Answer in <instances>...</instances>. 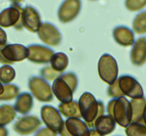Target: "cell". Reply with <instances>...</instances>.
<instances>
[{"label":"cell","instance_id":"1","mask_svg":"<svg viewBox=\"0 0 146 136\" xmlns=\"http://www.w3.org/2000/svg\"><path fill=\"white\" fill-rule=\"evenodd\" d=\"M81 118L84 120L88 127L92 128L94 122L99 116L104 114V104L101 101L96 100L94 95L89 92H85L78 101Z\"/></svg>","mask_w":146,"mask_h":136},{"label":"cell","instance_id":"37","mask_svg":"<svg viewBox=\"0 0 146 136\" xmlns=\"http://www.w3.org/2000/svg\"><path fill=\"white\" fill-rule=\"evenodd\" d=\"M9 1L12 3L13 5H20V4H21L24 0H9Z\"/></svg>","mask_w":146,"mask_h":136},{"label":"cell","instance_id":"8","mask_svg":"<svg viewBox=\"0 0 146 136\" xmlns=\"http://www.w3.org/2000/svg\"><path fill=\"white\" fill-rule=\"evenodd\" d=\"M118 82L120 89L124 96L132 99H140L144 96L142 86L133 76L128 75H121L118 79Z\"/></svg>","mask_w":146,"mask_h":136},{"label":"cell","instance_id":"4","mask_svg":"<svg viewBox=\"0 0 146 136\" xmlns=\"http://www.w3.org/2000/svg\"><path fill=\"white\" fill-rule=\"evenodd\" d=\"M98 72L104 82L113 84L118 79V67L115 58L110 54H104L98 61Z\"/></svg>","mask_w":146,"mask_h":136},{"label":"cell","instance_id":"18","mask_svg":"<svg viewBox=\"0 0 146 136\" xmlns=\"http://www.w3.org/2000/svg\"><path fill=\"white\" fill-rule=\"evenodd\" d=\"M116 126L115 119L108 114L99 116L94 122V128L101 135L106 136L114 131Z\"/></svg>","mask_w":146,"mask_h":136},{"label":"cell","instance_id":"7","mask_svg":"<svg viewBox=\"0 0 146 136\" xmlns=\"http://www.w3.org/2000/svg\"><path fill=\"white\" fill-rule=\"evenodd\" d=\"M42 121L34 115H24L19 118L13 125V129L17 134L25 136L36 133L40 129Z\"/></svg>","mask_w":146,"mask_h":136},{"label":"cell","instance_id":"39","mask_svg":"<svg viewBox=\"0 0 146 136\" xmlns=\"http://www.w3.org/2000/svg\"><path fill=\"white\" fill-rule=\"evenodd\" d=\"M143 124L146 126V106L145 107V110H144L143 113Z\"/></svg>","mask_w":146,"mask_h":136},{"label":"cell","instance_id":"35","mask_svg":"<svg viewBox=\"0 0 146 136\" xmlns=\"http://www.w3.org/2000/svg\"><path fill=\"white\" fill-rule=\"evenodd\" d=\"M90 136H104L100 135L98 132L96 130V129L94 128H90Z\"/></svg>","mask_w":146,"mask_h":136},{"label":"cell","instance_id":"24","mask_svg":"<svg viewBox=\"0 0 146 136\" xmlns=\"http://www.w3.org/2000/svg\"><path fill=\"white\" fill-rule=\"evenodd\" d=\"M133 30L137 34L146 33V10L135 16L133 21Z\"/></svg>","mask_w":146,"mask_h":136},{"label":"cell","instance_id":"32","mask_svg":"<svg viewBox=\"0 0 146 136\" xmlns=\"http://www.w3.org/2000/svg\"><path fill=\"white\" fill-rule=\"evenodd\" d=\"M34 136H57V133L47 127L41 128L35 133Z\"/></svg>","mask_w":146,"mask_h":136},{"label":"cell","instance_id":"9","mask_svg":"<svg viewBox=\"0 0 146 136\" xmlns=\"http://www.w3.org/2000/svg\"><path fill=\"white\" fill-rule=\"evenodd\" d=\"M21 9L20 5H11L0 12V26L9 28L14 26L17 30L22 29L21 26Z\"/></svg>","mask_w":146,"mask_h":136},{"label":"cell","instance_id":"17","mask_svg":"<svg viewBox=\"0 0 146 136\" xmlns=\"http://www.w3.org/2000/svg\"><path fill=\"white\" fill-rule=\"evenodd\" d=\"M113 37L121 46H131L135 42V35L132 30L125 26H118L113 31Z\"/></svg>","mask_w":146,"mask_h":136},{"label":"cell","instance_id":"19","mask_svg":"<svg viewBox=\"0 0 146 136\" xmlns=\"http://www.w3.org/2000/svg\"><path fill=\"white\" fill-rule=\"evenodd\" d=\"M34 106V99L29 92H22L17 97L14 107L17 113L21 115H27Z\"/></svg>","mask_w":146,"mask_h":136},{"label":"cell","instance_id":"16","mask_svg":"<svg viewBox=\"0 0 146 136\" xmlns=\"http://www.w3.org/2000/svg\"><path fill=\"white\" fill-rule=\"evenodd\" d=\"M64 126L71 136H90V128L81 118H67Z\"/></svg>","mask_w":146,"mask_h":136},{"label":"cell","instance_id":"41","mask_svg":"<svg viewBox=\"0 0 146 136\" xmlns=\"http://www.w3.org/2000/svg\"><path fill=\"white\" fill-rule=\"evenodd\" d=\"M115 136H118V135H115Z\"/></svg>","mask_w":146,"mask_h":136},{"label":"cell","instance_id":"25","mask_svg":"<svg viewBox=\"0 0 146 136\" xmlns=\"http://www.w3.org/2000/svg\"><path fill=\"white\" fill-rule=\"evenodd\" d=\"M16 76V72L9 65L0 67V82L4 85L11 84Z\"/></svg>","mask_w":146,"mask_h":136},{"label":"cell","instance_id":"21","mask_svg":"<svg viewBox=\"0 0 146 136\" xmlns=\"http://www.w3.org/2000/svg\"><path fill=\"white\" fill-rule=\"evenodd\" d=\"M132 106V123H143V117L144 110L146 106L145 98L142 97L140 99H134L131 101Z\"/></svg>","mask_w":146,"mask_h":136},{"label":"cell","instance_id":"10","mask_svg":"<svg viewBox=\"0 0 146 136\" xmlns=\"http://www.w3.org/2000/svg\"><path fill=\"white\" fill-rule=\"evenodd\" d=\"M81 0H64L58 10V20L63 24L74 21L80 14Z\"/></svg>","mask_w":146,"mask_h":136},{"label":"cell","instance_id":"30","mask_svg":"<svg viewBox=\"0 0 146 136\" xmlns=\"http://www.w3.org/2000/svg\"><path fill=\"white\" fill-rule=\"evenodd\" d=\"M107 93H108V95L110 97H112L113 99L121 97V96H125L121 91V89H120L118 79L113 84L109 85Z\"/></svg>","mask_w":146,"mask_h":136},{"label":"cell","instance_id":"28","mask_svg":"<svg viewBox=\"0 0 146 136\" xmlns=\"http://www.w3.org/2000/svg\"><path fill=\"white\" fill-rule=\"evenodd\" d=\"M125 6L130 11H138L146 7V0H125Z\"/></svg>","mask_w":146,"mask_h":136},{"label":"cell","instance_id":"26","mask_svg":"<svg viewBox=\"0 0 146 136\" xmlns=\"http://www.w3.org/2000/svg\"><path fill=\"white\" fill-rule=\"evenodd\" d=\"M20 89L17 85L14 84H9L4 85V93L0 96V101H7L12 100L19 96Z\"/></svg>","mask_w":146,"mask_h":136},{"label":"cell","instance_id":"5","mask_svg":"<svg viewBox=\"0 0 146 136\" xmlns=\"http://www.w3.org/2000/svg\"><path fill=\"white\" fill-rule=\"evenodd\" d=\"M29 89L33 96L41 102H49L53 100L52 88L50 84L41 76H33L28 82Z\"/></svg>","mask_w":146,"mask_h":136},{"label":"cell","instance_id":"27","mask_svg":"<svg viewBox=\"0 0 146 136\" xmlns=\"http://www.w3.org/2000/svg\"><path fill=\"white\" fill-rule=\"evenodd\" d=\"M127 136H146V126L143 123H131L125 128Z\"/></svg>","mask_w":146,"mask_h":136},{"label":"cell","instance_id":"3","mask_svg":"<svg viewBox=\"0 0 146 136\" xmlns=\"http://www.w3.org/2000/svg\"><path fill=\"white\" fill-rule=\"evenodd\" d=\"M29 56L27 47L21 44H5L0 45V63L11 65L21 62Z\"/></svg>","mask_w":146,"mask_h":136},{"label":"cell","instance_id":"11","mask_svg":"<svg viewBox=\"0 0 146 136\" xmlns=\"http://www.w3.org/2000/svg\"><path fill=\"white\" fill-rule=\"evenodd\" d=\"M38 38L50 46H57L62 41V35L55 25L50 22H44L37 31Z\"/></svg>","mask_w":146,"mask_h":136},{"label":"cell","instance_id":"12","mask_svg":"<svg viewBox=\"0 0 146 136\" xmlns=\"http://www.w3.org/2000/svg\"><path fill=\"white\" fill-rule=\"evenodd\" d=\"M41 19L38 11L31 6H26L21 9V26L30 32L37 33L41 26Z\"/></svg>","mask_w":146,"mask_h":136},{"label":"cell","instance_id":"23","mask_svg":"<svg viewBox=\"0 0 146 136\" xmlns=\"http://www.w3.org/2000/svg\"><path fill=\"white\" fill-rule=\"evenodd\" d=\"M50 63L54 70L59 73H62L68 67V58L64 52H56L53 55Z\"/></svg>","mask_w":146,"mask_h":136},{"label":"cell","instance_id":"22","mask_svg":"<svg viewBox=\"0 0 146 136\" xmlns=\"http://www.w3.org/2000/svg\"><path fill=\"white\" fill-rule=\"evenodd\" d=\"M17 117V111L13 105L3 103L0 105V126L5 127L14 120Z\"/></svg>","mask_w":146,"mask_h":136},{"label":"cell","instance_id":"29","mask_svg":"<svg viewBox=\"0 0 146 136\" xmlns=\"http://www.w3.org/2000/svg\"><path fill=\"white\" fill-rule=\"evenodd\" d=\"M40 74H41V77L44 78L46 81H52L55 80L62 73L56 72L55 70L52 69L51 66H48L41 69V71H40Z\"/></svg>","mask_w":146,"mask_h":136},{"label":"cell","instance_id":"34","mask_svg":"<svg viewBox=\"0 0 146 136\" xmlns=\"http://www.w3.org/2000/svg\"><path fill=\"white\" fill-rule=\"evenodd\" d=\"M0 136H9V131L5 127L0 126Z\"/></svg>","mask_w":146,"mask_h":136},{"label":"cell","instance_id":"2","mask_svg":"<svg viewBox=\"0 0 146 136\" xmlns=\"http://www.w3.org/2000/svg\"><path fill=\"white\" fill-rule=\"evenodd\" d=\"M107 113L121 127L126 128L132 123V106L125 96L113 99L107 105Z\"/></svg>","mask_w":146,"mask_h":136},{"label":"cell","instance_id":"20","mask_svg":"<svg viewBox=\"0 0 146 136\" xmlns=\"http://www.w3.org/2000/svg\"><path fill=\"white\" fill-rule=\"evenodd\" d=\"M58 110L63 116L69 118H81V115L80 112L78 101L74 100L68 103H61L58 106Z\"/></svg>","mask_w":146,"mask_h":136},{"label":"cell","instance_id":"15","mask_svg":"<svg viewBox=\"0 0 146 136\" xmlns=\"http://www.w3.org/2000/svg\"><path fill=\"white\" fill-rule=\"evenodd\" d=\"M131 60L135 66H142L146 62V37L138 38L133 43L131 49Z\"/></svg>","mask_w":146,"mask_h":136},{"label":"cell","instance_id":"14","mask_svg":"<svg viewBox=\"0 0 146 136\" xmlns=\"http://www.w3.org/2000/svg\"><path fill=\"white\" fill-rule=\"evenodd\" d=\"M51 88L53 94L61 103H68L73 101L74 91L68 82L61 75L54 80Z\"/></svg>","mask_w":146,"mask_h":136},{"label":"cell","instance_id":"6","mask_svg":"<svg viewBox=\"0 0 146 136\" xmlns=\"http://www.w3.org/2000/svg\"><path fill=\"white\" fill-rule=\"evenodd\" d=\"M41 120L47 128L59 134L64 129L65 121H64L59 110L53 106L45 105L41 109Z\"/></svg>","mask_w":146,"mask_h":136},{"label":"cell","instance_id":"33","mask_svg":"<svg viewBox=\"0 0 146 136\" xmlns=\"http://www.w3.org/2000/svg\"><path fill=\"white\" fill-rule=\"evenodd\" d=\"M7 35L5 31L0 26V45H4L7 44Z\"/></svg>","mask_w":146,"mask_h":136},{"label":"cell","instance_id":"36","mask_svg":"<svg viewBox=\"0 0 146 136\" xmlns=\"http://www.w3.org/2000/svg\"><path fill=\"white\" fill-rule=\"evenodd\" d=\"M59 135H60V136H71V135L68 133V132L66 130L65 126H64V129L62 130V131L59 133Z\"/></svg>","mask_w":146,"mask_h":136},{"label":"cell","instance_id":"31","mask_svg":"<svg viewBox=\"0 0 146 136\" xmlns=\"http://www.w3.org/2000/svg\"><path fill=\"white\" fill-rule=\"evenodd\" d=\"M61 76L68 82V84L71 85L73 90L75 92L77 86H78V77H77V76L76 75V74L74 73V72H67V73H64V74L62 73L61 75Z\"/></svg>","mask_w":146,"mask_h":136},{"label":"cell","instance_id":"38","mask_svg":"<svg viewBox=\"0 0 146 136\" xmlns=\"http://www.w3.org/2000/svg\"><path fill=\"white\" fill-rule=\"evenodd\" d=\"M4 85L0 82V96L4 93Z\"/></svg>","mask_w":146,"mask_h":136},{"label":"cell","instance_id":"40","mask_svg":"<svg viewBox=\"0 0 146 136\" xmlns=\"http://www.w3.org/2000/svg\"><path fill=\"white\" fill-rule=\"evenodd\" d=\"M91 1H96V0H91Z\"/></svg>","mask_w":146,"mask_h":136},{"label":"cell","instance_id":"13","mask_svg":"<svg viewBox=\"0 0 146 136\" xmlns=\"http://www.w3.org/2000/svg\"><path fill=\"white\" fill-rule=\"evenodd\" d=\"M29 56L27 59L36 64H46L50 62L55 52L49 47L39 44H31L27 46Z\"/></svg>","mask_w":146,"mask_h":136}]
</instances>
